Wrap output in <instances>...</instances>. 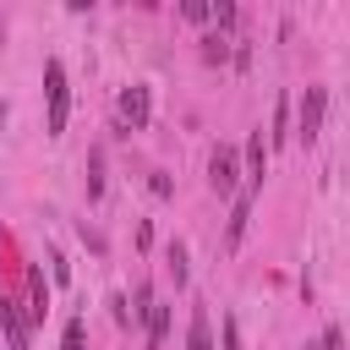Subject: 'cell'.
Masks as SVG:
<instances>
[{"mask_svg":"<svg viewBox=\"0 0 350 350\" xmlns=\"http://www.w3.org/2000/svg\"><path fill=\"white\" fill-rule=\"evenodd\" d=\"M60 350H82V317L66 323V345H60Z\"/></svg>","mask_w":350,"mask_h":350,"instance_id":"11","label":"cell"},{"mask_svg":"<svg viewBox=\"0 0 350 350\" xmlns=\"http://www.w3.org/2000/svg\"><path fill=\"white\" fill-rule=\"evenodd\" d=\"M148 115H153V93H148L142 82H137V88H126V93H120V120H126L131 131H142V126H148Z\"/></svg>","mask_w":350,"mask_h":350,"instance_id":"3","label":"cell"},{"mask_svg":"<svg viewBox=\"0 0 350 350\" xmlns=\"http://www.w3.org/2000/svg\"><path fill=\"white\" fill-rule=\"evenodd\" d=\"M323 109H328V88H306V98H301V131H295L306 148L323 137Z\"/></svg>","mask_w":350,"mask_h":350,"instance_id":"2","label":"cell"},{"mask_svg":"<svg viewBox=\"0 0 350 350\" xmlns=\"http://www.w3.org/2000/svg\"><path fill=\"white\" fill-rule=\"evenodd\" d=\"M186 350H213V328H208V312H191V334H186Z\"/></svg>","mask_w":350,"mask_h":350,"instance_id":"8","label":"cell"},{"mask_svg":"<svg viewBox=\"0 0 350 350\" xmlns=\"http://www.w3.org/2000/svg\"><path fill=\"white\" fill-rule=\"evenodd\" d=\"M262 164H268L262 131H252V137H246V191H262Z\"/></svg>","mask_w":350,"mask_h":350,"instance_id":"6","label":"cell"},{"mask_svg":"<svg viewBox=\"0 0 350 350\" xmlns=\"http://www.w3.org/2000/svg\"><path fill=\"white\" fill-rule=\"evenodd\" d=\"M252 197H257V191H246V186L235 191V208H230V230H224V246H230V252H235V246H241V235H246V219H252Z\"/></svg>","mask_w":350,"mask_h":350,"instance_id":"5","label":"cell"},{"mask_svg":"<svg viewBox=\"0 0 350 350\" xmlns=\"http://www.w3.org/2000/svg\"><path fill=\"white\" fill-rule=\"evenodd\" d=\"M104 191V153L93 148V159H88V197H98Z\"/></svg>","mask_w":350,"mask_h":350,"instance_id":"9","label":"cell"},{"mask_svg":"<svg viewBox=\"0 0 350 350\" xmlns=\"http://www.w3.org/2000/svg\"><path fill=\"white\" fill-rule=\"evenodd\" d=\"M224 350H241V323L224 317Z\"/></svg>","mask_w":350,"mask_h":350,"instance_id":"13","label":"cell"},{"mask_svg":"<svg viewBox=\"0 0 350 350\" xmlns=\"http://www.w3.org/2000/svg\"><path fill=\"white\" fill-rule=\"evenodd\" d=\"M170 334V306H148V350H159Z\"/></svg>","mask_w":350,"mask_h":350,"instance_id":"7","label":"cell"},{"mask_svg":"<svg viewBox=\"0 0 350 350\" xmlns=\"http://www.w3.org/2000/svg\"><path fill=\"white\" fill-rule=\"evenodd\" d=\"M235 153L230 148H213V159H208V186L219 191V197H235Z\"/></svg>","mask_w":350,"mask_h":350,"instance_id":"4","label":"cell"},{"mask_svg":"<svg viewBox=\"0 0 350 350\" xmlns=\"http://www.w3.org/2000/svg\"><path fill=\"white\" fill-rule=\"evenodd\" d=\"M317 350H345V334H339V328H328V334H323V345H317Z\"/></svg>","mask_w":350,"mask_h":350,"instance_id":"14","label":"cell"},{"mask_svg":"<svg viewBox=\"0 0 350 350\" xmlns=\"http://www.w3.org/2000/svg\"><path fill=\"white\" fill-rule=\"evenodd\" d=\"M44 93H49V137L66 131V109H71V93H66V66L49 60L44 66Z\"/></svg>","mask_w":350,"mask_h":350,"instance_id":"1","label":"cell"},{"mask_svg":"<svg viewBox=\"0 0 350 350\" xmlns=\"http://www.w3.org/2000/svg\"><path fill=\"white\" fill-rule=\"evenodd\" d=\"M230 49H224V38H202V60H224Z\"/></svg>","mask_w":350,"mask_h":350,"instance_id":"12","label":"cell"},{"mask_svg":"<svg viewBox=\"0 0 350 350\" xmlns=\"http://www.w3.org/2000/svg\"><path fill=\"white\" fill-rule=\"evenodd\" d=\"M170 273H175V284H186V246L180 241H170Z\"/></svg>","mask_w":350,"mask_h":350,"instance_id":"10","label":"cell"}]
</instances>
